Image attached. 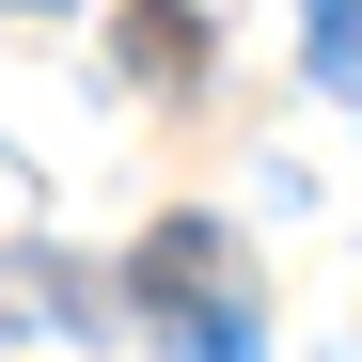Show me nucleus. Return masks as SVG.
I'll return each instance as SVG.
<instances>
[{"mask_svg": "<svg viewBox=\"0 0 362 362\" xmlns=\"http://www.w3.org/2000/svg\"><path fill=\"white\" fill-rule=\"evenodd\" d=\"M158 362H268V331H252V299H236V284H205V299H173Z\"/></svg>", "mask_w": 362, "mask_h": 362, "instance_id": "nucleus-1", "label": "nucleus"}, {"mask_svg": "<svg viewBox=\"0 0 362 362\" xmlns=\"http://www.w3.org/2000/svg\"><path fill=\"white\" fill-rule=\"evenodd\" d=\"M299 64L331 95H362V0H299Z\"/></svg>", "mask_w": 362, "mask_h": 362, "instance_id": "nucleus-2", "label": "nucleus"}]
</instances>
